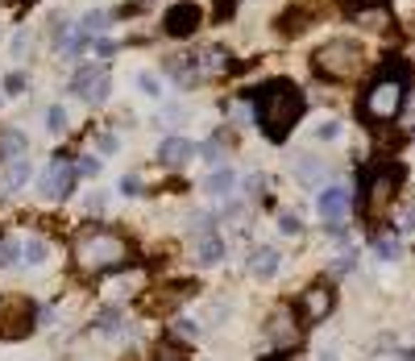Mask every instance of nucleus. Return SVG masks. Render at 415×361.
I'll use <instances>...</instances> for the list:
<instances>
[{"instance_id":"1","label":"nucleus","mask_w":415,"mask_h":361,"mask_svg":"<svg viewBox=\"0 0 415 361\" xmlns=\"http://www.w3.org/2000/svg\"><path fill=\"white\" fill-rule=\"evenodd\" d=\"M303 108H308V96L287 79H274L258 92V125L270 142H283L295 129V120L303 117Z\"/></svg>"},{"instance_id":"2","label":"nucleus","mask_w":415,"mask_h":361,"mask_svg":"<svg viewBox=\"0 0 415 361\" xmlns=\"http://www.w3.org/2000/svg\"><path fill=\"white\" fill-rule=\"evenodd\" d=\"M75 262L92 274H108V270H125L129 266V245H125L117 233H104V229H92L75 241Z\"/></svg>"},{"instance_id":"3","label":"nucleus","mask_w":415,"mask_h":361,"mask_svg":"<svg viewBox=\"0 0 415 361\" xmlns=\"http://www.w3.org/2000/svg\"><path fill=\"white\" fill-rule=\"evenodd\" d=\"M403 96H407V71L394 67V71H387L378 83H369L366 104H362V108H366L369 120H391V117H399Z\"/></svg>"},{"instance_id":"4","label":"nucleus","mask_w":415,"mask_h":361,"mask_svg":"<svg viewBox=\"0 0 415 361\" xmlns=\"http://www.w3.org/2000/svg\"><path fill=\"white\" fill-rule=\"evenodd\" d=\"M312 63H316V71L324 79H349V75H357V67H362V50L353 46V42H324L312 54Z\"/></svg>"},{"instance_id":"5","label":"nucleus","mask_w":415,"mask_h":361,"mask_svg":"<svg viewBox=\"0 0 415 361\" xmlns=\"http://www.w3.org/2000/svg\"><path fill=\"white\" fill-rule=\"evenodd\" d=\"M71 92L88 104H104L108 92H112V79H108V67L104 63H83L71 79Z\"/></svg>"},{"instance_id":"6","label":"nucleus","mask_w":415,"mask_h":361,"mask_svg":"<svg viewBox=\"0 0 415 361\" xmlns=\"http://www.w3.org/2000/svg\"><path fill=\"white\" fill-rule=\"evenodd\" d=\"M71 183H75V167L67 162V158H54V162H46L42 179H38V187H42V195H46V199H67V195H71Z\"/></svg>"},{"instance_id":"7","label":"nucleus","mask_w":415,"mask_h":361,"mask_svg":"<svg viewBox=\"0 0 415 361\" xmlns=\"http://www.w3.org/2000/svg\"><path fill=\"white\" fill-rule=\"evenodd\" d=\"M162 29H167L171 38H191V33L199 29V9L191 4V0L171 4V9H167V17H162Z\"/></svg>"},{"instance_id":"8","label":"nucleus","mask_w":415,"mask_h":361,"mask_svg":"<svg viewBox=\"0 0 415 361\" xmlns=\"http://www.w3.org/2000/svg\"><path fill=\"white\" fill-rule=\"evenodd\" d=\"M349 17L362 25V29H374V33H382V29H391V4H387V0H369V4H349Z\"/></svg>"},{"instance_id":"9","label":"nucleus","mask_w":415,"mask_h":361,"mask_svg":"<svg viewBox=\"0 0 415 361\" xmlns=\"http://www.w3.org/2000/svg\"><path fill=\"white\" fill-rule=\"evenodd\" d=\"M399 179H403V167H399V162H387V167L374 170V174H369V187H366L369 204H374V208L387 204V199L394 195V187H399Z\"/></svg>"},{"instance_id":"10","label":"nucleus","mask_w":415,"mask_h":361,"mask_svg":"<svg viewBox=\"0 0 415 361\" xmlns=\"http://www.w3.org/2000/svg\"><path fill=\"white\" fill-rule=\"evenodd\" d=\"M191 158H196V145L187 142V137H167V142L158 145V162H162V167H171V170L187 167Z\"/></svg>"},{"instance_id":"11","label":"nucleus","mask_w":415,"mask_h":361,"mask_svg":"<svg viewBox=\"0 0 415 361\" xmlns=\"http://www.w3.org/2000/svg\"><path fill=\"white\" fill-rule=\"evenodd\" d=\"M349 204H353V195L345 192V187H324L320 199H316V208H320L324 220H341L345 212H349Z\"/></svg>"},{"instance_id":"12","label":"nucleus","mask_w":415,"mask_h":361,"mask_svg":"<svg viewBox=\"0 0 415 361\" xmlns=\"http://www.w3.org/2000/svg\"><path fill=\"white\" fill-rule=\"evenodd\" d=\"M270 340H274V345H283V349H295L299 328H295V315L287 312V308H278V312L270 315Z\"/></svg>"},{"instance_id":"13","label":"nucleus","mask_w":415,"mask_h":361,"mask_svg":"<svg viewBox=\"0 0 415 361\" xmlns=\"http://www.w3.org/2000/svg\"><path fill=\"white\" fill-rule=\"evenodd\" d=\"M278 266H283V258H278V249H270V245H258V249L249 253V274H253V278H274Z\"/></svg>"},{"instance_id":"14","label":"nucleus","mask_w":415,"mask_h":361,"mask_svg":"<svg viewBox=\"0 0 415 361\" xmlns=\"http://www.w3.org/2000/svg\"><path fill=\"white\" fill-rule=\"evenodd\" d=\"M204 192L212 195V199H228V195L237 192V170L233 167H216L208 179H204Z\"/></svg>"},{"instance_id":"15","label":"nucleus","mask_w":415,"mask_h":361,"mask_svg":"<svg viewBox=\"0 0 415 361\" xmlns=\"http://www.w3.org/2000/svg\"><path fill=\"white\" fill-rule=\"evenodd\" d=\"M332 312V291L328 287H308L303 291V315L308 320H324Z\"/></svg>"},{"instance_id":"16","label":"nucleus","mask_w":415,"mask_h":361,"mask_svg":"<svg viewBox=\"0 0 415 361\" xmlns=\"http://www.w3.org/2000/svg\"><path fill=\"white\" fill-rule=\"evenodd\" d=\"M29 179H33V167H29V158H13V162H9V170L0 174V187H4V192H21Z\"/></svg>"},{"instance_id":"17","label":"nucleus","mask_w":415,"mask_h":361,"mask_svg":"<svg viewBox=\"0 0 415 361\" xmlns=\"http://www.w3.org/2000/svg\"><path fill=\"white\" fill-rule=\"evenodd\" d=\"M199 266H216L220 258H224V237H216V233H208V237H199V249H196Z\"/></svg>"},{"instance_id":"18","label":"nucleus","mask_w":415,"mask_h":361,"mask_svg":"<svg viewBox=\"0 0 415 361\" xmlns=\"http://www.w3.org/2000/svg\"><path fill=\"white\" fill-rule=\"evenodd\" d=\"M46 253H50V249H46V241H42V237L21 241V262L25 266H42V262H46Z\"/></svg>"},{"instance_id":"19","label":"nucleus","mask_w":415,"mask_h":361,"mask_svg":"<svg viewBox=\"0 0 415 361\" xmlns=\"http://www.w3.org/2000/svg\"><path fill=\"white\" fill-rule=\"evenodd\" d=\"M295 174H299L303 183H320V179H324V162H320V158H308V154H303V158L295 162Z\"/></svg>"},{"instance_id":"20","label":"nucleus","mask_w":415,"mask_h":361,"mask_svg":"<svg viewBox=\"0 0 415 361\" xmlns=\"http://www.w3.org/2000/svg\"><path fill=\"white\" fill-rule=\"evenodd\" d=\"M108 25V13L104 9H92V13H83V21H79V33L83 38H100V29Z\"/></svg>"},{"instance_id":"21","label":"nucleus","mask_w":415,"mask_h":361,"mask_svg":"<svg viewBox=\"0 0 415 361\" xmlns=\"http://www.w3.org/2000/svg\"><path fill=\"white\" fill-rule=\"evenodd\" d=\"M374 253H378L382 262H399V258H403V245H399L394 237H378L374 241Z\"/></svg>"},{"instance_id":"22","label":"nucleus","mask_w":415,"mask_h":361,"mask_svg":"<svg viewBox=\"0 0 415 361\" xmlns=\"http://www.w3.org/2000/svg\"><path fill=\"white\" fill-rule=\"evenodd\" d=\"M137 88H142V92H146V96H162V75H154V71H142L137 75Z\"/></svg>"},{"instance_id":"23","label":"nucleus","mask_w":415,"mask_h":361,"mask_svg":"<svg viewBox=\"0 0 415 361\" xmlns=\"http://www.w3.org/2000/svg\"><path fill=\"white\" fill-rule=\"evenodd\" d=\"M46 129H50V133H67V108L50 104V108H46Z\"/></svg>"},{"instance_id":"24","label":"nucleus","mask_w":415,"mask_h":361,"mask_svg":"<svg viewBox=\"0 0 415 361\" xmlns=\"http://www.w3.org/2000/svg\"><path fill=\"white\" fill-rule=\"evenodd\" d=\"M278 233L283 237H299L303 233V220L295 216V212H278Z\"/></svg>"},{"instance_id":"25","label":"nucleus","mask_w":415,"mask_h":361,"mask_svg":"<svg viewBox=\"0 0 415 361\" xmlns=\"http://www.w3.org/2000/svg\"><path fill=\"white\" fill-rule=\"evenodd\" d=\"M17 262H21V241L13 237L0 245V266H17Z\"/></svg>"},{"instance_id":"26","label":"nucleus","mask_w":415,"mask_h":361,"mask_svg":"<svg viewBox=\"0 0 415 361\" xmlns=\"http://www.w3.org/2000/svg\"><path fill=\"white\" fill-rule=\"evenodd\" d=\"M96 328H100V333H108V337H112V333H121V312H117V308H108V312L96 320Z\"/></svg>"},{"instance_id":"27","label":"nucleus","mask_w":415,"mask_h":361,"mask_svg":"<svg viewBox=\"0 0 415 361\" xmlns=\"http://www.w3.org/2000/svg\"><path fill=\"white\" fill-rule=\"evenodd\" d=\"M174 337H179V340H196L199 337V324H196V320H187V315H179V320H174Z\"/></svg>"},{"instance_id":"28","label":"nucleus","mask_w":415,"mask_h":361,"mask_svg":"<svg viewBox=\"0 0 415 361\" xmlns=\"http://www.w3.org/2000/svg\"><path fill=\"white\" fill-rule=\"evenodd\" d=\"M154 361H183V349L171 345V340H162V345L154 349Z\"/></svg>"},{"instance_id":"29","label":"nucleus","mask_w":415,"mask_h":361,"mask_svg":"<svg viewBox=\"0 0 415 361\" xmlns=\"http://www.w3.org/2000/svg\"><path fill=\"white\" fill-rule=\"evenodd\" d=\"M212 224H216V220L208 216V212H196V216H191V229H196V241H199V237H208V233H212Z\"/></svg>"},{"instance_id":"30","label":"nucleus","mask_w":415,"mask_h":361,"mask_svg":"<svg viewBox=\"0 0 415 361\" xmlns=\"http://www.w3.org/2000/svg\"><path fill=\"white\" fill-rule=\"evenodd\" d=\"M337 133H341V120H320V125H316V137H320V142H332Z\"/></svg>"},{"instance_id":"31","label":"nucleus","mask_w":415,"mask_h":361,"mask_svg":"<svg viewBox=\"0 0 415 361\" xmlns=\"http://www.w3.org/2000/svg\"><path fill=\"white\" fill-rule=\"evenodd\" d=\"M100 167H104L100 158H79V162H75V174H88V179H96Z\"/></svg>"},{"instance_id":"32","label":"nucleus","mask_w":415,"mask_h":361,"mask_svg":"<svg viewBox=\"0 0 415 361\" xmlns=\"http://www.w3.org/2000/svg\"><path fill=\"white\" fill-rule=\"evenodd\" d=\"M25 88H29V79H25L21 71H13L9 79H4V92H9V96H17V92H25Z\"/></svg>"},{"instance_id":"33","label":"nucleus","mask_w":415,"mask_h":361,"mask_svg":"<svg viewBox=\"0 0 415 361\" xmlns=\"http://www.w3.org/2000/svg\"><path fill=\"white\" fill-rule=\"evenodd\" d=\"M353 266H357V253H341V258L332 262V274H349Z\"/></svg>"},{"instance_id":"34","label":"nucleus","mask_w":415,"mask_h":361,"mask_svg":"<svg viewBox=\"0 0 415 361\" xmlns=\"http://www.w3.org/2000/svg\"><path fill=\"white\" fill-rule=\"evenodd\" d=\"M196 154H204L208 162H220V137H212V142H208V145H199Z\"/></svg>"},{"instance_id":"35","label":"nucleus","mask_w":415,"mask_h":361,"mask_svg":"<svg viewBox=\"0 0 415 361\" xmlns=\"http://www.w3.org/2000/svg\"><path fill=\"white\" fill-rule=\"evenodd\" d=\"M241 187H245V195H258L262 187H266V179H262V174H245V183H241Z\"/></svg>"},{"instance_id":"36","label":"nucleus","mask_w":415,"mask_h":361,"mask_svg":"<svg viewBox=\"0 0 415 361\" xmlns=\"http://www.w3.org/2000/svg\"><path fill=\"white\" fill-rule=\"evenodd\" d=\"M121 192L125 195H137V192H142V179H137V174H125V179H121Z\"/></svg>"},{"instance_id":"37","label":"nucleus","mask_w":415,"mask_h":361,"mask_svg":"<svg viewBox=\"0 0 415 361\" xmlns=\"http://www.w3.org/2000/svg\"><path fill=\"white\" fill-rule=\"evenodd\" d=\"M25 50H29V33H25V29H21V33L13 38V58H21Z\"/></svg>"},{"instance_id":"38","label":"nucleus","mask_w":415,"mask_h":361,"mask_svg":"<svg viewBox=\"0 0 415 361\" xmlns=\"http://www.w3.org/2000/svg\"><path fill=\"white\" fill-rule=\"evenodd\" d=\"M92 50H96V54H104V58H108V54L117 50V42H108V38H92Z\"/></svg>"},{"instance_id":"39","label":"nucleus","mask_w":415,"mask_h":361,"mask_svg":"<svg viewBox=\"0 0 415 361\" xmlns=\"http://www.w3.org/2000/svg\"><path fill=\"white\" fill-rule=\"evenodd\" d=\"M83 208H88V212H100V208H104V195H88Z\"/></svg>"},{"instance_id":"40","label":"nucleus","mask_w":415,"mask_h":361,"mask_svg":"<svg viewBox=\"0 0 415 361\" xmlns=\"http://www.w3.org/2000/svg\"><path fill=\"white\" fill-rule=\"evenodd\" d=\"M100 150H104V154H112V150H117V137H112V133H104V137H100Z\"/></svg>"},{"instance_id":"41","label":"nucleus","mask_w":415,"mask_h":361,"mask_svg":"<svg viewBox=\"0 0 415 361\" xmlns=\"http://www.w3.org/2000/svg\"><path fill=\"white\" fill-rule=\"evenodd\" d=\"M258 361H291V349H283V353H266V357H258Z\"/></svg>"},{"instance_id":"42","label":"nucleus","mask_w":415,"mask_h":361,"mask_svg":"<svg viewBox=\"0 0 415 361\" xmlns=\"http://www.w3.org/2000/svg\"><path fill=\"white\" fill-rule=\"evenodd\" d=\"M403 229H407V233H415V208H407V216H403Z\"/></svg>"},{"instance_id":"43","label":"nucleus","mask_w":415,"mask_h":361,"mask_svg":"<svg viewBox=\"0 0 415 361\" xmlns=\"http://www.w3.org/2000/svg\"><path fill=\"white\" fill-rule=\"evenodd\" d=\"M216 13L220 17H228V13H233V0H216Z\"/></svg>"},{"instance_id":"44","label":"nucleus","mask_w":415,"mask_h":361,"mask_svg":"<svg viewBox=\"0 0 415 361\" xmlns=\"http://www.w3.org/2000/svg\"><path fill=\"white\" fill-rule=\"evenodd\" d=\"M320 361H337V353H324V357H320Z\"/></svg>"},{"instance_id":"45","label":"nucleus","mask_w":415,"mask_h":361,"mask_svg":"<svg viewBox=\"0 0 415 361\" xmlns=\"http://www.w3.org/2000/svg\"><path fill=\"white\" fill-rule=\"evenodd\" d=\"M399 361H411V357H399Z\"/></svg>"}]
</instances>
